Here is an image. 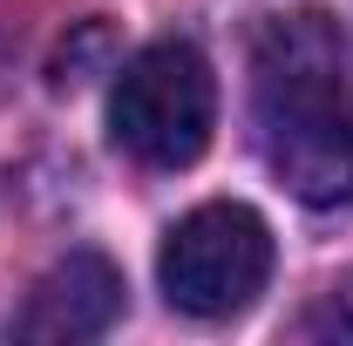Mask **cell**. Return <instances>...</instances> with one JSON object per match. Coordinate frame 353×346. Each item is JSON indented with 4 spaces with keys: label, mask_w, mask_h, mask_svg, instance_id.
Masks as SVG:
<instances>
[{
    "label": "cell",
    "mask_w": 353,
    "mask_h": 346,
    "mask_svg": "<svg viewBox=\"0 0 353 346\" xmlns=\"http://www.w3.org/2000/svg\"><path fill=\"white\" fill-rule=\"evenodd\" d=\"M252 102L272 176L299 204H353V95L347 48L326 14H272L252 48Z\"/></svg>",
    "instance_id": "obj_1"
},
{
    "label": "cell",
    "mask_w": 353,
    "mask_h": 346,
    "mask_svg": "<svg viewBox=\"0 0 353 346\" xmlns=\"http://www.w3.org/2000/svg\"><path fill=\"white\" fill-rule=\"evenodd\" d=\"M218 130V82L190 41H150L116 68L109 88V136L150 170H183L211 150Z\"/></svg>",
    "instance_id": "obj_2"
},
{
    "label": "cell",
    "mask_w": 353,
    "mask_h": 346,
    "mask_svg": "<svg viewBox=\"0 0 353 346\" xmlns=\"http://www.w3.org/2000/svg\"><path fill=\"white\" fill-rule=\"evenodd\" d=\"M272 278V224L252 204H197L176 217L163 252H157V285L176 312L190 319H238Z\"/></svg>",
    "instance_id": "obj_3"
},
{
    "label": "cell",
    "mask_w": 353,
    "mask_h": 346,
    "mask_svg": "<svg viewBox=\"0 0 353 346\" xmlns=\"http://www.w3.org/2000/svg\"><path fill=\"white\" fill-rule=\"evenodd\" d=\"M116 319H123V272L102 252H68L54 272H41V285L28 292L7 333L34 346H75V340H102Z\"/></svg>",
    "instance_id": "obj_4"
},
{
    "label": "cell",
    "mask_w": 353,
    "mask_h": 346,
    "mask_svg": "<svg viewBox=\"0 0 353 346\" xmlns=\"http://www.w3.org/2000/svg\"><path fill=\"white\" fill-rule=\"evenodd\" d=\"M299 340H326V346H353V272H340L319 305L299 319Z\"/></svg>",
    "instance_id": "obj_5"
}]
</instances>
